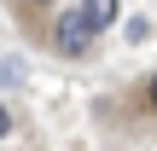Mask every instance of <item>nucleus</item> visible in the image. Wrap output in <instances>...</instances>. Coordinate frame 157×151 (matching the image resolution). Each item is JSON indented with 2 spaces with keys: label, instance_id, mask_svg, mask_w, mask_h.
Masks as SVG:
<instances>
[{
  "label": "nucleus",
  "instance_id": "1",
  "mask_svg": "<svg viewBox=\"0 0 157 151\" xmlns=\"http://www.w3.org/2000/svg\"><path fill=\"white\" fill-rule=\"evenodd\" d=\"M93 35H99V29H93V17H87L82 6H76V12H58V23H52V41H58L64 58H87V52H93Z\"/></svg>",
  "mask_w": 157,
  "mask_h": 151
},
{
  "label": "nucleus",
  "instance_id": "2",
  "mask_svg": "<svg viewBox=\"0 0 157 151\" xmlns=\"http://www.w3.org/2000/svg\"><path fill=\"white\" fill-rule=\"evenodd\" d=\"M82 12H87V17H93V29H111V23H117V17H122V0H87V6H82Z\"/></svg>",
  "mask_w": 157,
  "mask_h": 151
},
{
  "label": "nucleus",
  "instance_id": "3",
  "mask_svg": "<svg viewBox=\"0 0 157 151\" xmlns=\"http://www.w3.org/2000/svg\"><path fill=\"white\" fill-rule=\"evenodd\" d=\"M128 41H151V17H128Z\"/></svg>",
  "mask_w": 157,
  "mask_h": 151
},
{
  "label": "nucleus",
  "instance_id": "4",
  "mask_svg": "<svg viewBox=\"0 0 157 151\" xmlns=\"http://www.w3.org/2000/svg\"><path fill=\"white\" fill-rule=\"evenodd\" d=\"M146 99H151V111H157V76H146Z\"/></svg>",
  "mask_w": 157,
  "mask_h": 151
},
{
  "label": "nucleus",
  "instance_id": "5",
  "mask_svg": "<svg viewBox=\"0 0 157 151\" xmlns=\"http://www.w3.org/2000/svg\"><path fill=\"white\" fill-rule=\"evenodd\" d=\"M6 134H12V116H6V105H0V140H6Z\"/></svg>",
  "mask_w": 157,
  "mask_h": 151
},
{
  "label": "nucleus",
  "instance_id": "6",
  "mask_svg": "<svg viewBox=\"0 0 157 151\" xmlns=\"http://www.w3.org/2000/svg\"><path fill=\"white\" fill-rule=\"evenodd\" d=\"M29 6H52V0H29Z\"/></svg>",
  "mask_w": 157,
  "mask_h": 151
}]
</instances>
